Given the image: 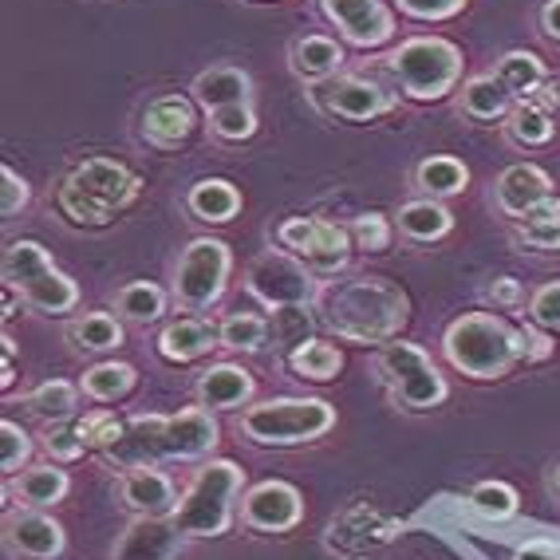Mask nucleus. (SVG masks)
<instances>
[{"instance_id": "24", "label": "nucleus", "mask_w": 560, "mask_h": 560, "mask_svg": "<svg viewBox=\"0 0 560 560\" xmlns=\"http://www.w3.org/2000/svg\"><path fill=\"white\" fill-rule=\"evenodd\" d=\"M218 331L201 320H174L171 328L159 336V351L174 363H190L198 355H206L210 348H218Z\"/></svg>"}, {"instance_id": "37", "label": "nucleus", "mask_w": 560, "mask_h": 560, "mask_svg": "<svg viewBox=\"0 0 560 560\" xmlns=\"http://www.w3.org/2000/svg\"><path fill=\"white\" fill-rule=\"evenodd\" d=\"M28 410L44 422L71 419V415H75V387H71V383H63V380L40 383V387L28 395Z\"/></svg>"}, {"instance_id": "23", "label": "nucleus", "mask_w": 560, "mask_h": 560, "mask_svg": "<svg viewBox=\"0 0 560 560\" xmlns=\"http://www.w3.org/2000/svg\"><path fill=\"white\" fill-rule=\"evenodd\" d=\"M245 95H249V75L241 68H230V63H218V68L201 71L198 80H194V100L206 110L245 103Z\"/></svg>"}, {"instance_id": "41", "label": "nucleus", "mask_w": 560, "mask_h": 560, "mask_svg": "<svg viewBox=\"0 0 560 560\" xmlns=\"http://www.w3.org/2000/svg\"><path fill=\"white\" fill-rule=\"evenodd\" d=\"M44 451H48L51 458H60V462L80 458V454L88 451V439H83L80 419L48 422V431H44Z\"/></svg>"}, {"instance_id": "16", "label": "nucleus", "mask_w": 560, "mask_h": 560, "mask_svg": "<svg viewBox=\"0 0 560 560\" xmlns=\"http://www.w3.org/2000/svg\"><path fill=\"white\" fill-rule=\"evenodd\" d=\"M182 533L171 517H135L115 545V560H174Z\"/></svg>"}, {"instance_id": "18", "label": "nucleus", "mask_w": 560, "mask_h": 560, "mask_svg": "<svg viewBox=\"0 0 560 560\" xmlns=\"http://www.w3.org/2000/svg\"><path fill=\"white\" fill-rule=\"evenodd\" d=\"M320 103L331 110V115H340V119H375V115H387L395 107L390 100V91H383L380 83H368V80H331L320 88Z\"/></svg>"}, {"instance_id": "9", "label": "nucleus", "mask_w": 560, "mask_h": 560, "mask_svg": "<svg viewBox=\"0 0 560 560\" xmlns=\"http://www.w3.org/2000/svg\"><path fill=\"white\" fill-rule=\"evenodd\" d=\"M380 375L387 383L390 399L407 410H431L446 399V380L431 363V355L415 343L390 340L380 351Z\"/></svg>"}, {"instance_id": "40", "label": "nucleus", "mask_w": 560, "mask_h": 560, "mask_svg": "<svg viewBox=\"0 0 560 560\" xmlns=\"http://www.w3.org/2000/svg\"><path fill=\"white\" fill-rule=\"evenodd\" d=\"M272 340L280 343V348H304L308 343V331H312V316L304 312V304H289V308H272Z\"/></svg>"}, {"instance_id": "26", "label": "nucleus", "mask_w": 560, "mask_h": 560, "mask_svg": "<svg viewBox=\"0 0 560 560\" xmlns=\"http://www.w3.org/2000/svg\"><path fill=\"white\" fill-rule=\"evenodd\" d=\"M343 63V51L328 36H304L296 48H292V71L301 80H328L336 75V68Z\"/></svg>"}, {"instance_id": "30", "label": "nucleus", "mask_w": 560, "mask_h": 560, "mask_svg": "<svg viewBox=\"0 0 560 560\" xmlns=\"http://www.w3.org/2000/svg\"><path fill=\"white\" fill-rule=\"evenodd\" d=\"M415 182H419V190H427L431 198H451V194L466 190L470 171H466L458 159H451V154H434V159H427L419 166Z\"/></svg>"}, {"instance_id": "43", "label": "nucleus", "mask_w": 560, "mask_h": 560, "mask_svg": "<svg viewBox=\"0 0 560 560\" xmlns=\"http://www.w3.org/2000/svg\"><path fill=\"white\" fill-rule=\"evenodd\" d=\"M28 451H32L28 434L16 422H0V470L16 474L28 462Z\"/></svg>"}, {"instance_id": "52", "label": "nucleus", "mask_w": 560, "mask_h": 560, "mask_svg": "<svg viewBox=\"0 0 560 560\" xmlns=\"http://www.w3.org/2000/svg\"><path fill=\"white\" fill-rule=\"evenodd\" d=\"M540 107H549V110H557V115H560V80L545 83V91H540Z\"/></svg>"}, {"instance_id": "31", "label": "nucleus", "mask_w": 560, "mask_h": 560, "mask_svg": "<svg viewBox=\"0 0 560 560\" xmlns=\"http://www.w3.org/2000/svg\"><path fill=\"white\" fill-rule=\"evenodd\" d=\"M510 95H533V91L545 88V63L533 56V51H505L498 60V71H493Z\"/></svg>"}, {"instance_id": "19", "label": "nucleus", "mask_w": 560, "mask_h": 560, "mask_svg": "<svg viewBox=\"0 0 560 560\" xmlns=\"http://www.w3.org/2000/svg\"><path fill=\"white\" fill-rule=\"evenodd\" d=\"M122 505L139 517H174L178 510V493H174L171 478L159 474L154 466H142V470H127L122 474Z\"/></svg>"}, {"instance_id": "13", "label": "nucleus", "mask_w": 560, "mask_h": 560, "mask_svg": "<svg viewBox=\"0 0 560 560\" xmlns=\"http://www.w3.org/2000/svg\"><path fill=\"white\" fill-rule=\"evenodd\" d=\"M301 517H304L301 490L289 486V481H260V486H253V490L241 498V521H245L249 529L284 533V529H296Z\"/></svg>"}, {"instance_id": "32", "label": "nucleus", "mask_w": 560, "mask_h": 560, "mask_svg": "<svg viewBox=\"0 0 560 560\" xmlns=\"http://www.w3.org/2000/svg\"><path fill=\"white\" fill-rule=\"evenodd\" d=\"M68 340L80 351H110L122 343V328L107 312H88V316H80V320L68 328Z\"/></svg>"}, {"instance_id": "5", "label": "nucleus", "mask_w": 560, "mask_h": 560, "mask_svg": "<svg viewBox=\"0 0 560 560\" xmlns=\"http://www.w3.org/2000/svg\"><path fill=\"white\" fill-rule=\"evenodd\" d=\"M241 493V470L233 462H210L194 474L178 498L174 525L182 537H221L233 521V498Z\"/></svg>"}, {"instance_id": "22", "label": "nucleus", "mask_w": 560, "mask_h": 560, "mask_svg": "<svg viewBox=\"0 0 560 560\" xmlns=\"http://www.w3.org/2000/svg\"><path fill=\"white\" fill-rule=\"evenodd\" d=\"M142 130L154 147H178L186 135L194 130V107L178 95H166V100H154L142 115Z\"/></svg>"}, {"instance_id": "7", "label": "nucleus", "mask_w": 560, "mask_h": 560, "mask_svg": "<svg viewBox=\"0 0 560 560\" xmlns=\"http://www.w3.org/2000/svg\"><path fill=\"white\" fill-rule=\"evenodd\" d=\"M336 427V410L324 399H272L241 415V431L260 446L312 442Z\"/></svg>"}, {"instance_id": "48", "label": "nucleus", "mask_w": 560, "mask_h": 560, "mask_svg": "<svg viewBox=\"0 0 560 560\" xmlns=\"http://www.w3.org/2000/svg\"><path fill=\"white\" fill-rule=\"evenodd\" d=\"M0 182H4V198H0V213L12 218L16 210H24V201H28V186L24 178H16L12 166H0Z\"/></svg>"}, {"instance_id": "4", "label": "nucleus", "mask_w": 560, "mask_h": 560, "mask_svg": "<svg viewBox=\"0 0 560 560\" xmlns=\"http://www.w3.org/2000/svg\"><path fill=\"white\" fill-rule=\"evenodd\" d=\"M139 194V178L115 159H88L60 186V210L80 225H107Z\"/></svg>"}, {"instance_id": "3", "label": "nucleus", "mask_w": 560, "mask_h": 560, "mask_svg": "<svg viewBox=\"0 0 560 560\" xmlns=\"http://www.w3.org/2000/svg\"><path fill=\"white\" fill-rule=\"evenodd\" d=\"M442 348H446V360L470 375V380H501L510 375L521 360H525V348H521V331H513L510 324L493 316V312H470V316H458V320L446 328L442 336Z\"/></svg>"}, {"instance_id": "34", "label": "nucleus", "mask_w": 560, "mask_h": 560, "mask_svg": "<svg viewBox=\"0 0 560 560\" xmlns=\"http://www.w3.org/2000/svg\"><path fill=\"white\" fill-rule=\"evenodd\" d=\"M135 387V368L130 363H100L83 375V395L100 402H115L122 399L127 390Z\"/></svg>"}, {"instance_id": "44", "label": "nucleus", "mask_w": 560, "mask_h": 560, "mask_svg": "<svg viewBox=\"0 0 560 560\" xmlns=\"http://www.w3.org/2000/svg\"><path fill=\"white\" fill-rule=\"evenodd\" d=\"M529 316H533V324H537V328L560 331V280H552V284H540V289L533 292Z\"/></svg>"}, {"instance_id": "10", "label": "nucleus", "mask_w": 560, "mask_h": 560, "mask_svg": "<svg viewBox=\"0 0 560 560\" xmlns=\"http://www.w3.org/2000/svg\"><path fill=\"white\" fill-rule=\"evenodd\" d=\"M225 277H230V249H225V241H190V249L182 253L178 272H174V296L186 308H210L221 296V289H225Z\"/></svg>"}, {"instance_id": "51", "label": "nucleus", "mask_w": 560, "mask_h": 560, "mask_svg": "<svg viewBox=\"0 0 560 560\" xmlns=\"http://www.w3.org/2000/svg\"><path fill=\"white\" fill-rule=\"evenodd\" d=\"M540 24H545V32H549L552 40H560V0H549V4H545Z\"/></svg>"}, {"instance_id": "1", "label": "nucleus", "mask_w": 560, "mask_h": 560, "mask_svg": "<svg viewBox=\"0 0 560 560\" xmlns=\"http://www.w3.org/2000/svg\"><path fill=\"white\" fill-rule=\"evenodd\" d=\"M218 446V422L210 410L190 407L178 415H142L130 419L122 439L103 458L119 470H142L162 458H201Z\"/></svg>"}, {"instance_id": "8", "label": "nucleus", "mask_w": 560, "mask_h": 560, "mask_svg": "<svg viewBox=\"0 0 560 560\" xmlns=\"http://www.w3.org/2000/svg\"><path fill=\"white\" fill-rule=\"evenodd\" d=\"M390 75L410 100H442L462 80V51L442 36H415L390 56Z\"/></svg>"}, {"instance_id": "33", "label": "nucleus", "mask_w": 560, "mask_h": 560, "mask_svg": "<svg viewBox=\"0 0 560 560\" xmlns=\"http://www.w3.org/2000/svg\"><path fill=\"white\" fill-rule=\"evenodd\" d=\"M115 308L135 324H151V320H159L162 308H166V296H162V289L159 284H151V280H135V284L119 289Z\"/></svg>"}, {"instance_id": "14", "label": "nucleus", "mask_w": 560, "mask_h": 560, "mask_svg": "<svg viewBox=\"0 0 560 560\" xmlns=\"http://www.w3.org/2000/svg\"><path fill=\"white\" fill-rule=\"evenodd\" d=\"M328 533H331L328 537L331 549L368 552V549H380V545L399 537V521L380 513L375 505H368V501H360V505H351V510H343L340 517L331 521Z\"/></svg>"}, {"instance_id": "28", "label": "nucleus", "mask_w": 560, "mask_h": 560, "mask_svg": "<svg viewBox=\"0 0 560 560\" xmlns=\"http://www.w3.org/2000/svg\"><path fill=\"white\" fill-rule=\"evenodd\" d=\"M190 210L201 221H230L241 210V194L233 182L225 178H206L190 190Z\"/></svg>"}, {"instance_id": "42", "label": "nucleus", "mask_w": 560, "mask_h": 560, "mask_svg": "<svg viewBox=\"0 0 560 560\" xmlns=\"http://www.w3.org/2000/svg\"><path fill=\"white\" fill-rule=\"evenodd\" d=\"M210 122L221 139H249L257 130V115H253L249 103H230V107L210 110Z\"/></svg>"}, {"instance_id": "49", "label": "nucleus", "mask_w": 560, "mask_h": 560, "mask_svg": "<svg viewBox=\"0 0 560 560\" xmlns=\"http://www.w3.org/2000/svg\"><path fill=\"white\" fill-rule=\"evenodd\" d=\"M513 560H560V549L549 545V540H529V545H521L513 552Z\"/></svg>"}, {"instance_id": "15", "label": "nucleus", "mask_w": 560, "mask_h": 560, "mask_svg": "<svg viewBox=\"0 0 560 560\" xmlns=\"http://www.w3.org/2000/svg\"><path fill=\"white\" fill-rule=\"evenodd\" d=\"M324 12L360 48H375V44L390 40V32H395V16L383 0H324Z\"/></svg>"}, {"instance_id": "25", "label": "nucleus", "mask_w": 560, "mask_h": 560, "mask_svg": "<svg viewBox=\"0 0 560 560\" xmlns=\"http://www.w3.org/2000/svg\"><path fill=\"white\" fill-rule=\"evenodd\" d=\"M12 493L28 505V510H48V505H56V501H63V493H68V474L60 470V466H28V470L16 478V486H12Z\"/></svg>"}, {"instance_id": "53", "label": "nucleus", "mask_w": 560, "mask_h": 560, "mask_svg": "<svg viewBox=\"0 0 560 560\" xmlns=\"http://www.w3.org/2000/svg\"><path fill=\"white\" fill-rule=\"evenodd\" d=\"M552 486H557V493H560V466H557V474H552Z\"/></svg>"}, {"instance_id": "47", "label": "nucleus", "mask_w": 560, "mask_h": 560, "mask_svg": "<svg viewBox=\"0 0 560 560\" xmlns=\"http://www.w3.org/2000/svg\"><path fill=\"white\" fill-rule=\"evenodd\" d=\"M521 241L533 249H560V221H521Z\"/></svg>"}, {"instance_id": "21", "label": "nucleus", "mask_w": 560, "mask_h": 560, "mask_svg": "<svg viewBox=\"0 0 560 560\" xmlns=\"http://www.w3.org/2000/svg\"><path fill=\"white\" fill-rule=\"evenodd\" d=\"M198 399L210 410H233L253 399V375L237 363H218L198 380Z\"/></svg>"}, {"instance_id": "36", "label": "nucleus", "mask_w": 560, "mask_h": 560, "mask_svg": "<svg viewBox=\"0 0 560 560\" xmlns=\"http://www.w3.org/2000/svg\"><path fill=\"white\" fill-rule=\"evenodd\" d=\"M343 368V355L331 343H320V340H308L304 348L292 351V371L304 375V380H336Z\"/></svg>"}, {"instance_id": "38", "label": "nucleus", "mask_w": 560, "mask_h": 560, "mask_svg": "<svg viewBox=\"0 0 560 560\" xmlns=\"http://www.w3.org/2000/svg\"><path fill=\"white\" fill-rule=\"evenodd\" d=\"M218 336L233 351H260L265 340H269V320H260L253 312H237V316H230V320L221 324Z\"/></svg>"}, {"instance_id": "29", "label": "nucleus", "mask_w": 560, "mask_h": 560, "mask_svg": "<svg viewBox=\"0 0 560 560\" xmlns=\"http://www.w3.org/2000/svg\"><path fill=\"white\" fill-rule=\"evenodd\" d=\"M462 110L481 122L501 119L510 110V91H505V83L498 75H478V80H470L462 88Z\"/></svg>"}, {"instance_id": "20", "label": "nucleus", "mask_w": 560, "mask_h": 560, "mask_svg": "<svg viewBox=\"0 0 560 560\" xmlns=\"http://www.w3.org/2000/svg\"><path fill=\"white\" fill-rule=\"evenodd\" d=\"M545 198H552V182L549 174L533 166V162H517L498 178V206L510 218H525L533 206H540Z\"/></svg>"}, {"instance_id": "12", "label": "nucleus", "mask_w": 560, "mask_h": 560, "mask_svg": "<svg viewBox=\"0 0 560 560\" xmlns=\"http://www.w3.org/2000/svg\"><path fill=\"white\" fill-rule=\"evenodd\" d=\"M277 241L316 269H340L351 249V230L320 218H292L277 230Z\"/></svg>"}, {"instance_id": "35", "label": "nucleus", "mask_w": 560, "mask_h": 560, "mask_svg": "<svg viewBox=\"0 0 560 560\" xmlns=\"http://www.w3.org/2000/svg\"><path fill=\"white\" fill-rule=\"evenodd\" d=\"M505 130H510V139L517 142V147H540V142L552 139V119L540 103H521V107L510 110Z\"/></svg>"}, {"instance_id": "6", "label": "nucleus", "mask_w": 560, "mask_h": 560, "mask_svg": "<svg viewBox=\"0 0 560 560\" xmlns=\"http://www.w3.org/2000/svg\"><path fill=\"white\" fill-rule=\"evenodd\" d=\"M4 284L21 292L36 312H51V316L80 304V289L51 265V257L36 241H12L4 249Z\"/></svg>"}, {"instance_id": "46", "label": "nucleus", "mask_w": 560, "mask_h": 560, "mask_svg": "<svg viewBox=\"0 0 560 560\" xmlns=\"http://www.w3.org/2000/svg\"><path fill=\"white\" fill-rule=\"evenodd\" d=\"M399 9L419 16V21H446V16L466 9V0H399Z\"/></svg>"}, {"instance_id": "39", "label": "nucleus", "mask_w": 560, "mask_h": 560, "mask_svg": "<svg viewBox=\"0 0 560 560\" xmlns=\"http://www.w3.org/2000/svg\"><path fill=\"white\" fill-rule=\"evenodd\" d=\"M470 510L490 521H510L517 513V490L505 481H481L470 490Z\"/></svg>"}, {"instance_id": "27", "label": "nucleus", "mask_w": 560, "mask_h": 560, "mask_svg": "<svg viewBox=\"0 0 560 560\" xmlns=\"http://www.w3.org/2000/svg\"><path fill=\"white\" fill-rule=\"evenodd\" d=\"M454 225L451 210L442 206V201L427 198V201H410V206H402L399 210V230L407 233V237L415 241H439L446 237Z\"/></svg>"}, {"instance_id": "45", "label": "nucleus", "mask_w": 560, "mask_h": 560, "mask_svg": "<svg viewBox=\"0 0 560 560\" xmlns=\"http://www.w3.org/2000/svg\"><path fill=\"white\" fill-rule=\"evenodd\" d=\"M351 241L368 253H383L387 249V241H390L387 218H383V213H363V218H355V225H351Z\"/></svg>"}, {"instance_id": "50", "label": "nucleus", "mask_w": 560, "mask_h": 560, "mask_svg": "<svg viewBox=\"0 0 560 560\" xmlns=\"http://www.w3.org/2000/svg\"><path fill=\"white\" fill-rule=\"evenodd\" d=\"M517 296H521V289H517V280H513V277H501V280H493V284H490V301L493 304H517Z\"/></svg>"}, {"instance_id": "2", "label": "nucleus", "mask_w": 560, "mask_h": 560, "mask_svg": "<svg viewBox=\"0 0 560 560\" xmlns=\"http://www.w3.org/2000/svg\"><path fill=\"white\" fill-rule=\"evenodd\" d=\"M324 324L355 343H390L407 324V296L390 280L355 277L324 292Z\"/></svg>"}, {"instance_id": "17", "label": "nucleus", "mask_w": 560, "mask_h": 560, "mask_svg": "<svg viewBox=\"0 0 560 560\" xmlns=\"http://www.w3.org/2000/svg\"><path fill=\"white\" fill-rule=\"evenodd\" d=\"M4 540H9V549L24 560H51L63 552V529L40 510L9 513V521H4Z\"/></svg>"}, {"instance_id": "11", "label": "nucleus", "mask_w": 560, "mask_h": 560, "mask_svg": "<svg viewBox=\"0 0 560 560\" xmlns=\"http://www.w3.org/2000/svg\"><path fill=\"white\" fill-rule=\"evenodd\" d=\"M245 284L260 304L269 308H289V304H308L316 296V280L301 260L289 253H260L245 272Z\"/></svg>"}]
</instances>
